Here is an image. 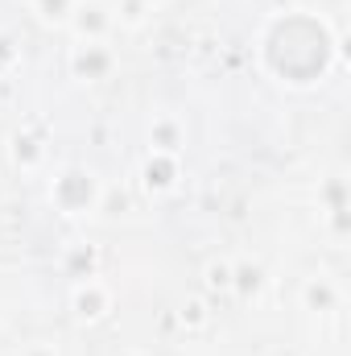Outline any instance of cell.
<instances>
[{"instance_id":"6","label":"cell","mask_w":351,"mask_h":356,"mask_svg":"<svg viewBox=\"0 0 351 356\" xmlns=\"http://www.w3.org/2000/svg\"><path fill=\"white\" fill-rule=\"evenodd\" d=\"M268 286V273L261 261H232V294L240 302H257Z\"/></svg>"},{"instance_id":"8","label":"cell","mask_w":351,"mask_h":356,"mask_svg":"<svg viewBox=\"0 0 351 356\" xmlns=\"http://www.w3.org/2000/svg\"><path fill=\"white\" fill-rule=\"evenodd\" d=\"M182 120H178L174 112H162V116H153V124H149V145L153 149H162V154H178L182 149Z\"/></svg>"},{"instance_id":"1","label":"cell","mask_w":351,"mask_h":356,"mask_svg":"<svg viewBox=\"0 0 351 356\" xmlns=\"http://www.w3.org/2000/svg\"><path fill=\"white\" fill-rule=\"evenodd\" d=\"M99 195L103 186L95 182L91 170H79V166H67L62 175L50 182V203L62 211V216H87L99 207Z\"/></svg>"},{"instance_id":"10","label":"cell","mask_w":351,"mask_h":356,"mask_svg":"<svg viewBox=\"0 0 351 356\" xmlns=\"http://www.w3.org/2000/svg\"><path fill=\"white\" fill-rule=\"evenodd\" d=\"M12 158H17L21 170H33V166L46 158V145H42L33 133H17V137H12Z\"/></svg>"},{"instance_id":"14","label":"cell","mask_w":351,"mask_h":356,"mask_svg":"<svg viewBox=\"0 0 351 356\" xmlns=\"http://www.w3.org/2000/svg\"><path fill=\"white\" fill-rule=\"evenodd\" d=\"M186 319H190L194 327H198V323H207V311H203V302H190V307L182 311V323H186Z\"/></svg>"},{"instance_id":"15","label":"cell","mask_w":351,"mask_h":356,"mask_svg":"<svg viewBox=\"0 0 351 356\" xmlns=\"http://www.w3.org/2000/svg\"><path fill=\"white\" fill-rule=\"evenodd\" d=\"M21 356H58V348H54V344H29Z\"/></svg>"},{"instance_id":"12","label":"cell","mask_w":351,"mask_h":356,"mask_svg":"<svg viewBox=\"0 0 351 356\" xmlns=\"http://www.w3.org/2000/svg\"><path fill=\"white\" fill-rule=\"evenodd\" d=\"M203 282H207V290L232 294V261H228V257H211L207 269H203Z\"/></svg>"},{"instance_id":"7","label":"cell","mask_w":351,"mask_h":356,"mask_svg":"<svg viewBox=\"0 0 351 356\" xmlns=\"http://www.w3.org/2000/svg\"><path fill=\"white\" fill-rule=\"evenodd\" d=\"M339 286L327 277V273H314V277H306L302 282V302H306V311H318V315H327V311H339Z\"/></svg>"},{"instance_id":"11","label":"cell","mask_w":351,"mask_h":356,"mask_svg":"<svg viewBox=\"0 0 351 356\" xmlns=\"http://www.w3.org/2000/svg\"><path fill=\"white\" fill-rule=\"evenodd\" d=\"M71 8H75V0H29V13L46 25H67Z\"/></svg>"},{"instance_id":"13","label":"cell","mask_w":351,"mask_h":356,"mask_svg":"<svg viewBox=\"0 0 351 356\" xmlns=\"http://www.w3.org/2000/svg\"><path fill=\"white\" fill-rule=\"evenodd\" d=\"M112 17H116V25H124V29H141V25L149 21V8H145L141 0H120V4L112 8Z\"/></svg>"},{"instance_id":"3","label":"cell","mask_w":351,"mask_h":356,"mask_svg":"<svg viewBox=\"0 0 351 356\" xmlns=\"http://www.w3.org/2000/svg\"><path fill=\"white\" fill-rule=\"evenodd\" d=\"M71 311H75L79 323H99V319H108V311H112V290H108V282H99V277L75 282V286H71Z\"/></svg>"},{"instance_id":"4","label":"cell","mask_w":351,"mask_h":356,"mask_svg":"<svg viewBox=\"0 0 351 356\" xmlns=\"http://www.w3.org/2000/svg\"><path fill=\"white\" fill-rule=\"evenodd\" d=\"M71 75L75 79H108L112 75V67H116V54H112V46L108 42H75L71 46Z\"/></svg>"},{"instance_id":"9","label":"cell","mask_w":351,"mask_h":356,"mask_svg":"<svg viewBox=\"0 0 351 356\" xmlns=\"http://www.w3.org/2000/svg\"><path fill=\"white\" fill-rule=\"evenodd\" d=\"M95 266H99V257H95V249H87V245H71L67 257H62L67 277H75V282H83V277H99Z\"/></svg>"},{"instance_id":"5","label":"cell","mask_w":351,"mask_h":356,"mask_svg":"<svg viewBox=\"0 0 351 356\" xmlns=\"http://www.w3.org/2000/svg\"><path fill=\"white\" fill-rule=\"evenodd\" d=\"M141 178L153 195H166L178 186V158L174 154H162V149H149L145 166H141Z\"/></svg>"},{"instance_id":"16","label":"cell","mask_w":351,"mask_h":356,"mask_svg":"<svg viewBox=\"0 0 351 356\" xmlns=\"http://www.w3.org/2000/svg\"><path fill=\"white\" fill-rule=\"evenodd\" d=\"M141 4H145V8H149V13H153V8H157V4H162V0H141Z\"/></svg>"},{"instance_id":"2","label":"cell","mask_w":351,"mask_h":356,"mask_svg":"<svg viewBox=\"0 0 351 356\" xmlns=\"http://www.w3.org/2000/svg\"><path fill=\"white\" fill-rule=\"evenodd\" d=\"M67 25H71V33L79 42H108V33L116 29V17H112V8L103 0H75Z\"/></svg>"}]
</instances>
